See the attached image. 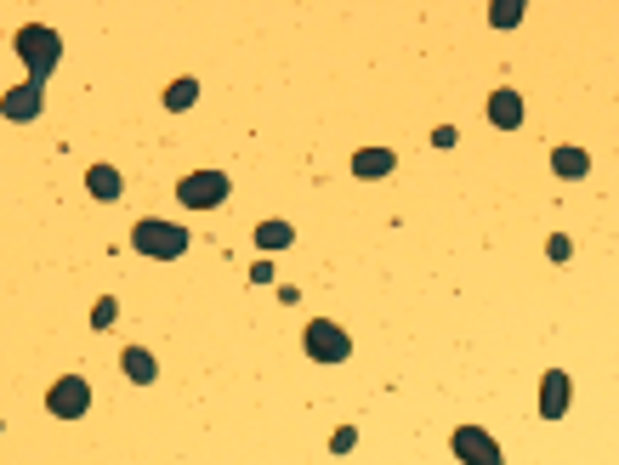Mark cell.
<instances>
[{
  "mask_svg": "<svg viewBox=\"0 0 619 465\" xmlns=\"http://www.w3.org/2000/svg\"><path fill=\"white\" fill-rule=\"evenodd\" d=\"M131 250L148 256V261H177L182 250H188V227L160 222V216H142V222L131 227Z\"/></svg>",
  "mask_w": 619,
  "mask_h": 465,
  "instance_id": "1",
  "label": "cell"
},
{
  "mask_svg": "<svg viewBox=\"0 0 619 465\" xmlns=\"http://www.w3.org/2000/svg\"><path fill=\"white\" fill-rule=\"evenodd\" d=\"M18 57L29 63V80L46 86V74H52L57 57H63V40H57V29H46V23H23L18 29Z\"/></svg>",
  "mask_w": 619,
  "mask_h": 465,
  "instance_id": "2",
  "label": "cell"
},
{
  "mask_svg": "<svg viewBox=\"0 0 619 465\" xmlns=\"http://www.w3.org/2000/svg\"><path fill=\"white\" fill-rule=\"evenodd\" d=\"M301 352L313 363H347L353 358V335L341 324H330V318H313V324L301 329Z\"/></svg>",
  "mask_w": 619,
  "mask_h": 465,
  "instance_id": "3",
  "label": "cell"
},
{
  "mask_svg": "<svg viewBox=\"0 0 619 465\" xmlns=\"http://www.w3.org/2000/svg\"><path fill=\"white\" fill-rule=\"evenodd\" d=\"M228 193H233V182L222 171H188L177 182V205L182 210H216Z\"/></svg>",
  "mask_w": 619,
  "mask_h": 465,
  "instance_id": "4",
  "label": "cell"
},
{
  "mask_svg": "<svg viewBox=\"0 0 619 465\" xmlns=\"http://www.w3.org/2000/svg\"><path fill=\"white\" fill-rule=\"evenodd\" d=\"M449 448H455L460 465H506L500 443L483 426H455V431H449Z\"/></svg>",
  "mask_w": 619,
  "mask_h": 465,
  "instance_id": "5",
  "label": "cell"
},
{
  "mask_svg": "<svg viewBox=\"0 0 619 465\" xmlns=\"http://www.w3.org/2000/svg\"><path fill=\"white\" fill-rule=\"evenodd\" d=\"M46 409H52L57 420H80V414L91 409V380H86V375H63V380H52V392H46Z\"/></svg>",
  "mask_w": 619,
  "mask_h": 465,
  "instance_id": "6",
  "label": "cell"
},
{
  "mask_svg": "<svg viewBox=\"0 0 619 465\" xmlns=\"http://www.w3.org/2000/svg\"><path fill=\"white\" fill-rule=\"evenodd\" d=\"M40 108H46V86H35V80H23V86H12L6 97H0V120L29 125V120H40Z\"/></svg>",
  "mask_w": 619,
  "mask_h": 465,
  "instance_id": "7",
  "label": "cell"
},
{
  "mask_svg": "<svg viewBox=\"0 0 619 465\" xmlns=\"http://www.w3.org/2000/svg\"><path fill=\"white\" fill-rule=\"evenodd\" d=\"M568 397H574V380H568L563 369H546V375H540V420H563Z\"/></svg>",
  "mask_w": 619,
  "mask_h": 465,
  "instance_id": "8",
  "label": "cell"
},
{
  "mask_svg": "<svg viewBox=\"0 0 619 465\" xmlns=\"http://www.w3.org/2000/svg\"><path fill=\"white\" fill-rule=\"evenodd\" d=\"M489 125H500V131H517V125H523V97H517L512 86H500L495 97H489Z\"/></svg>",
  "mask_w": 619,
  "mask_h": 465,
  "instance_id": "9",
  "label": "cell"
},
{
  "mask_svg": "<svg viewBox=\"0 0 619 465\" xmlns=\"http://www.w3.org/2000/svg\"><path fill=\"white\" fill-rule=\"evenodd\" d=\"M120 369H125V380H137V386H148V380L160 375L154 352H142V346H125V352H120Z\"/></svg>",
  "mask_w": 619,
  "mask_h": 465,
  "instance_id": "10",
  "label": "cell"
},
{
  "mask_svg": "<svg viewBox=\"0 0 619 465\" xmlns=\"http://www.w3.org/2000/svg\"><path fill=\"white\" fill-rule=\"evenodd\" d=\"M392 165H398L392 148H358L353 154V176H392Z\"/></svg>",
  "mask_w": 619,
  "mask_h": 465,
  "instance_id": "11",
  "label": "cell"
},
{
  "mask_svg": "<svg viewBox=\"0 0 619 465\" xmlns=\"http://www.w3.org/2000/svg\"><path fill=\"white\" fill-rule=\"evenodd\" d=\"M86 188H91V199H120V171H114V165H91L86 171Z\"/></svg>",
  "mask_w": 619,
  "mask_h": 465,
  "instance_id": "12",
  "label": "cell"
},
{
  "mask_svg": "<svg viewBox=\"0 0 619 465\" xmlns=\"http://www.w3.org/2000/svg\"><path fill=\"white\" fill-rule=\"evenodd\" d=\"M551 171L574 182V176H585V171H591V154H585V148H551Z\"/></svg>",
  "mask_w": 619,
  "mask_h": 465,
  "instance_id": "13",
  "label": "cell"
},
{
  "mask_svg": "<svg viewBox=\"0 0 619 465\" xmlns=\"http://www.w3.org/2000/svg\"><path fill=\"white\" fill-rule=\"evenodd\" d=\"M199 103V80H171V86H165V108H171V114H182V108H194Z\"/></svg>",
  "mask_w": 619,
  "mask_h": 465,
  "instance_id": "14",
  "label": "cell"
},
{
  "mask_svg": "<svg viewBox=\"0 0 619 465\" xmlns=\"http://www.w3.org/2000/svg\"><path fill=\"white\" fill-rule=\"evenodd\" d=\"M290 239H296V227L290 222H262L256 227V244H262V250H284Z\"/></svg>",
  "mask_w": 619,
  "mask_h": 465,
  "instance_id": "15",
  "label": "cell"
},
{
  "mask_svg": "<svg viewBox=\"0 0 619 465\" xmlns=\"http://www.w3.org/2000/svg\"><path fill=\"white\" fill-rule=\"evenodd\" d=\"M489 23H495V29H517V23H523V6H517V0H500V6H489Z\"/></svg>",
  "mask_w": 619,
  "mask_h": 465,
  "instance_id": "16",
  "label": "cell"
},
{
  "mask_svg": "<svg viewBox=\"0 0 619 465\" xmlns=\"http://www.w3.org/2000/svg\"><path fill=\"white\" fill-rule=\"evenodd\" d=\"M114 318H120V307H114V295H103V301L91 307V324H97V329H108Z\"/></svg>",
  "mask_w": 619,
  "mask_h": 465,
  "instance_id": "17",
  "label": "cell"
},
{
  "mask_svg": "<svg viewBox=\"0 0 619 465\" xmlns=\"http://www.w3.org/2000/svg\"><path fill=\"white\" fill-rule=\"evenodd\" d=\"M455 142H460L455 125H438V131H432V148H455Z\"/></svg>",
  "mask_w": 619,
  "mask_h": 465,
  "instance_id": "18",
  "label": "cell"
},
{
  "mask_svg": "<svg viewBox=\"0 0 619 465\" xmlns=\"http://www.w3.org/2000/svg\"><path fill=\"white\" fill-rule=\"evenodd\" d=\"M546 250H551V261H568V256H574V244H568L563 233H551V244H546Z\"/></svg>",
  "mask_w": 619,
  "mask_h": 465,
  "instance_id": "19",
  "label": "cell"
},
{
  "mask_svg": "<svg viewBox=\"0 0 619 465\" xmlns=\"http://www.w3.org/2000/svg\"><path fill=\"white\" fill-rule=\"evenodd\" d=\"M353 437H358V431H353V426H341V431H336V437H330V448H336V454H347V448H353Z\"/></svg>",
  "mask_w": 619,
  "mask_h": 465,
  "instance_id": "20",
  "label": "cell"
}]
</instances>
